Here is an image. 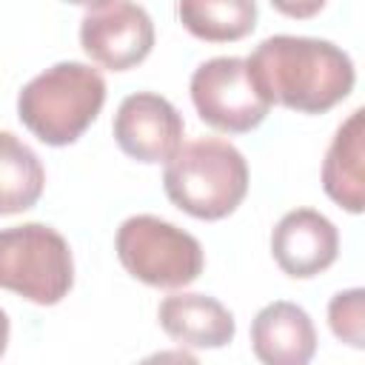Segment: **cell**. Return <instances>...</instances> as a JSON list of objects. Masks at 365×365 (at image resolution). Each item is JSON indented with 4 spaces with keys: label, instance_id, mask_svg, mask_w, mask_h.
I'll list each match as a JSON object with an SVG mask.
<instances>
[{
    "label": "cell",
    "instance_id": "cell-3",
    "mask_svg": "<svg viewBox=\"0 0 365 365\" xmlns=\"http://www.w3.org/2000/svg\"><path fill=\"white\" fill-rule=\"evenodd\" d=\"M165 163L163 188L168 200L197 220L228 217L248 191V163L228 140H191Z\"/></svg>",
    "mask_w": 365,
    "mask_h": 365
},
{
    "label": "cell",
    "instance_id": "cell-1",
    "mask_svg": "<svg viewBox=\"0 0 365 365\" xmlns=\"http://www.w3.org/2000/svg\"><path fill=\"white\" fill-rule=\"evenodd\" d=\"M245 66L257 91L268 103L302 114L334 108L356 83L351 57L331 40L317 37L274 34L251 51Z\"/></svg>",
    "mask_w": 365,
    "mask_h": 365
},
{
    "label": "cell",
    "instance_id": "cell-17",
    "mask_svg": "<svg viewBox=\"0 0 365 365\" xmlns=\"http://www.w3.org/2000/svg\"><path fill=\"white\" fill-rule=\"evenodd\" d=\"M9 334H11V325H9V314L0 308V356L6 354V345H9Z\"/></svg>",
    "mask_w": 365,
    "mask_h": 365
},
{
    "label": "cell",
    "instance_id": "cell-2",
    "mask_svg": "<svg viewBox=\"0 0 365 365\" xmlns=\"http://www.w3.org/2000/svg\"><path fill=\"white\" fill-rule=\"evenodd\" d=\"M106 103V80L86 63H57L40 71L17 94L20 123L46 145H68L97 120Z\"/></svg>",
    "mask_w": 365,
    "mask_h": 365
},
{
    "label": "cell",
    "instance_id": "cell-10",
    "mask_svg": "<svg viewBox=\"0 0 365 365\" xmlns=\"http://www.w3.org/2000/svg\"><path fill=\"white\" fill-rule=\"evenodd\" d=\"M251 348L268 365H305L317 351V331L305 308L277 299L251 322Z\"/></svg>",
    "mask_w": 365,
    "mask_h": 365
},
{
    "label": "cell",
    "instance_id": "cell-13",
    "mask_svg": "<svg viewBox=\"0 0 365 365\" xmlns=\"http://www.w3.org/2000/svg\"><path fill=\"white\" fill-rule=\"evenodd\" d=\"M46 185L40 157L11 131H0V214L29 211Z\"/></svg>",
    "mask_w": 365,
    "mask_h": 365
},
{
    "label": "cell",
    "instance_id": "cell-16",
    "mask_svg": "<svg viewBox=\"0 0 365 365\" xmlns=\"http://www.w3.org/2000/svg\"><path fill=\"white\" fill-rule=\"evenodd\" d=\"M271 6H274L277 11H282L285 17L305 20V17L319 14V9L325 6V0H271Z\"/></svg>",
    "mask_w": 365,
    "mask_h": 365
},
{
    "label": "cell",
    "instance_id": "cell-8",
    "mask_svg": "<svg viewBox=\"0 0 365 365\" xmlns=\"http://www.w3.org/2000/svg\"><path fill=\"white\" fill-rule=\"evenodd\" d=\"M182 114L154 91L128 94L114 114L117 145L140 163H165L182 145Z\"/></svg>",
    "mask_w": 365,
    "mask_h": 365
},
{
    "label": "cell",
    "instance_id": "cell-4",
    "mask_svg": "<svg viewBox=\"0 0 365 365\" xmlns=\"http://www.w3.org/2000/svg\"><path fill=\"white\" fill-rule=\"evenodd\" d=\"M74 285L71 248L60 231L43 222L0 231V288L37 305L60 302Z\"/></svg>",
    "mask_w": 365,
    "mask_h": 365
},
{
    "label": "cell",
    "instance_id": "cell-14",
    "mask_svg": "<svg viewBox=\"0 0 365 365\" xmlns=\"http://www.w3.org/2000/svg\"><path fill=\"white\" fill-rule=\"evenodd\" d=\"M180 23L205 43H231L254 31L257 0H177Z\"/></svg>",
    "mask_w": 365,
    "mask_h": 365
},
{
    "label": "cell",
    "instance_id": "cell-11",
    "mask_svg": "<svg viewBox=\"0 0 365 365\" xmlns=\"http://www.w3.org/2000/svg\"><path fill=\"white\" fill-rule=\"evenodd\" d=\"M157 319L163 331L188 348H222L234 339V314L208 294H171L160 302Z\"/></svg>",
    "mask_w": 365,
    "mask_h": 365
},
{
    "label": "cell",
    "instance_id": "cell-6",
    "mask_svg": "<svg viewBox=\"0 0 365 365\" xmlns=\"http://www.w3.org/2000/svg\"><path fill=\"white\" fill-rule=\"evenodd\" d=\"M191 100L202 123L217 131L245 134L257 128L271 103L257 91L242 57H214L194 68Z\"/></svg>",
    "mask_w": 365,
    "mask_h": 365
},
{
    "label": "cell",
    "instance_id": "cell-15",
    "mask_svg": "<svg viewBox=\"0 0 365 365\" xmlns=\"http://www.w3.org/2000/svg\"><path fill=\"white\" fill-rule=\"evenodd\" d=\"M328 325L336 339L348 342L351 348L365 345V291L348 288L334 294L328 302Z\"/></svg>",
    "mask_w": 365,
    "mask_h": 365
},
{
    "label": "cell",
    "instance_id": "cell-5",
    "mask_svg": "<svg viewBox=\"0 0 365 365\" xmlns=\"http://www.w3.org/2000/svg\"><path fill=\"white\" fill-rule=\"evenodd\" d=\"M114 248L123 268L151 288H185L205 265L197 237L154 214L128 217L117 228Z\"/></svg>",
    "mask_w": 365,
    "mask_h": 365
},
{
    "label": "cell",
    "instance_id": "cell-18",
    "mask_svg": "<svg viewBox=\"0 0 365 365\" xmlns=\"http://www.w3.org/2000/svg\"><path fill=\"white\" fill-rule=\"evenodd\" d=\"M66 3H74V6H86V9H97V6H103V3H108V0H66Z\"/></svg>",
    "mask_w": 365,
    "mask_h": 365
},
{
    "label": "cell",
    "instance_id": "cell-9",
    "mask_svg": "<svg viewBox=\"0 0 365 365\" xmlns=\"http://www.w3.org/2000/svg\"><path fill=\"white\" fill-rule=\"evenodd\" d=\"M336 225L314 208L288 211L271 234V254L277 265L294 279L317 277L336 259Z\"/></svg>",
    "mask_w": 365,
    "mask_h": 365
},
{
    "label": "cell",
    "instance_id": "cell-7",
    "mask_svg": "<svg viewBox=\"0 0 365 365\" xmlns=\"http://www.w3.org/2000/svg\"><path fill=\"white\" fill-rule=\"evenodd\" d=\"M83 51L111 71H125L143 63L154 46V23L148 11L131 0H108L80 23Z\"/></svg>",
    "mask_w": 365,
    "mask_h": 365
},
{
    "label": "cell",
    "instance_id": "cell-12",
    "mask_svg": "<svg viewBox=\"0 0 365 365\" xmlns=\"http://www.w3.org/2000/svg\"><path fill=\"white\" fill-rule=\"evenodd\" d=\"M322 188L345 211L359 214L365 208V111L354 108L336 128L325 163Z\"/></svg>",
    "mask_w": 365,
    "mask_h": 365
}]
</instances>
